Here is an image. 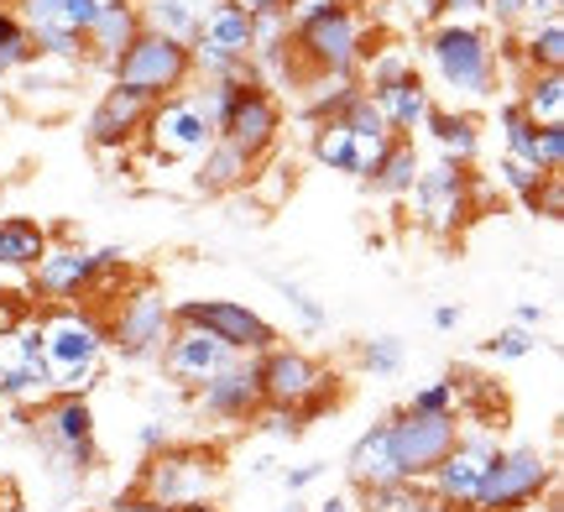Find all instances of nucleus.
Listing matches in <instances>:
<instances>
[{"mask_svg":"<svg viewBox=\"0 0 564 512\" xmlns=\"http://www.w3.org/2000/svg\"><path fill=\"white\" fill-rule=\"evenodd\" d=\"M518 110L539 126H564V74L560 68H528L518 89Z\"/></svg>","mask_w":564,"mask_h":512,"instance_id":"nucleus-27","label":"nucleus"},{"mask_svg":"<svg viewBox=\"0 0 564 512\" xmlns=\"http://www.w3.org/2000/svg\"><path fill=\"white\" fill-rule=\"evenodd\" d=\"M32 429H37L42 450L53 455L63 471H95L100 466V439H95V408H89V397L53 392L42 408H32Z\"/></svg>","mask_w":564,"mask_h":512,"instance_id":"nucleus-10","label":"nucleus"},{"mask_svg":"<svg viewBox=\"0 0 564 512\" xmlns=\"http://www.w3.org/2000/svg\"><path fill=\"white\" fill-rule=\"evenodd\" d=\"M497 429H502V424H497ZM497 429H465V424H460V434H455L449 455H444L440 466L423 476V492L440 497L444 508H455V512L470 508V497H476V487H481L486 466H491V455L502 450Z\"/></svg>","mask_w":564,"mask_h":512,"instance_id":"nucleus-15","label":"nucleus"},{"mask_svg":"<svg viewBox=\"0 0 564 512\" xmlns=\"http://www.w3.org/2000/svg\"><path fill=\"white\" fill-rule=\"evenodd\" d=\"M162 445H173V439H167V424H147V429H141V450L158 455Z\"/></svg>","mask_w":564,"mask_h":512,"instance_id":"nucleus-50","label":"nucleus"},{"mask_svg":"<svg viewBox=\"0 0 564 512\" xmlns=\"http://www.w3.org/2000/svg\"><path fill=\"white\" fill-rule=\"evenodd\" d=\"M173 512H225L220 502H188V508H173Z\"/></svg>","mask_w":564,"mask_h":512,"instance_id":"nucleus-55","label":"nucleus"},{"mask_svg":"<svg viewBox=\"0 0 564 512\" xmlns=\"http://www.w3.org/2000/svg\"><path fill=\"white\" fill-rule=\"evenodd\" d=\"M440 17H455V21H486V0H440Z\"/></svg>","mask_w":564,"mask_h":512,"instance_id":"nucleus-47","label":"nucleus"},{"mask_svg":"<svg viewBox=\"0 0 564 512\" xmlns=\"http://www.w3.org/2000/svg\"><path fill=\"white\" fill-rule=\"evenodd\" d=\"M141 37V11L137 0H110L100 17H95V26L84 32V63H95V68H116V58H121L126 47Z\"/></svg>","mask_w":564,"mask_h":512,"instance_id":"nucleus-21","label":"nucleus"},{"mask_svg":"<svg viewBox=\"0 0 564 512\" xmlns=\"http://www.w3.org/2000/svg\"><path fill=\"white\" fill-rule=\"evenodd\" d=\"M236 11H246V17H262V11H282V0H230Z\"/></svg>","mask_w":564,"mask_h":512,"instance_id":"nucleus-53","label":"nucleus"},{"mask_svg":"<svg viewBox=\"0 0 564 512\" xmlns=\"http://www.w3.org/2000/svg\"><path fill=\"white\" fill-rule=\"evenodd\" d=\"M497 131H502V152H507V157L539 163V126H533L523 110H518V100L497 105Z\"/></svg>","mask_w":564,"mask_h":512,"instance_id":"nucleus-33","label":"nucleus"},{"mask_svg":"<svg viewBox=\"0 0 564 512\" xmlns=\"http://www.w3.org/2000/svg\"><path fill=\"white\" fill-rule=\"evenodd\" d=\"M0 6H17V0H0Z\"/></svg>","mask_w":564,"mask_h":512,"instance_id":"nucleus-58","label":"nucleus"},{"mask_svg":"<svg viewBox=\"0 0 564 512\" xmlns=\"http://www.w3.org/2000/svg\"><path fill=\"white\" fill-rule=\"evenodd\" d=\"M481 350H486V356H497V361H528V356L539 350V329L507 325V329H497V335H491Z\"/></svg>","mask_w":564,"mask_h":512,"instance_id":"nucleus-39","label":"nucleus"},{"mask_svg":"<svg viewBox=\"0 0 564 512\" xmlns=\"http://www.w3.org/2000/svg\"><path fill=\"white\" fill-rule=\"evenodd\" d=\"M387 424V450H392V466L403 481H423V476L440 466L455 434H460V418L449 413H413V408H398L382 418Z\"/></svg>","mask_w":564,"mask_h":512,"instance_id":"nucleus-12","label":"nucleus"},{"mask_svg":"<svg viewBox=\"0 0 564 512\" xmlns=\"http://www.w3.org/2000/svg\"><path fill=\"white\" fill-rule=\"evenodd\" d=\"M116 512H173V508H158V502H147V497H126Z\"/></svg>","mask_w":564,"mask_h":512,"instance_id":"nucleus-54","label":"nucleus"},{"mask_svg":"<svg viewBox=\"0 0 564 512\" xmlns=\"http://www.w3.org/2000/svg\"><path fill=\"white\" fill-rule=\"evenodd\" d=\"M340 0H282V17H288V26L299 32V26H308V21H319L324 11H335Z\"/></svg>","mask_w":564,"mask_h":512,"instance_id":"nucleus-41","label":"nucleus"},{"mask_svg":"<svg viewBox=\"0 0 564 512\" xmlns=\"http://www.w3.org/2000/svg\"><path fill=\"white\" fill-rule=\"evenodd\" d=\"M423 58L440 89H449V100L460 110H476L497 95L502 84V47L486 32L481 21H455L440 17L423 32Z\"/></svg>","mask_w":564,"mask_h":512,"instance_id":"nucleus-1","label":"nucleus"},{"mask_svg":"<svg viewBox=\"0 0 564 512\" xmlns=\"http://www.w3.org/2000/svg\"><path fill=\"white\" fill-rule=\"evenodd\" d=\"M137 11H141V26H147V32L188 47V42L199 37L209 0H137Z\"/></svg>","mask_w":564,"mask_h":512,"instance_id":"nucleus-24","label":"nucleus"},{"mask_svg":"<svg viewBox=\"0 0 564 512\" xmlns=\"http://www.w3.org/2000/svg\"><path fill=\"white\" fill-rule=\"evenodd\" d=\"M105 319V346L121 361H158L167 335H173V298L162 293L152 277H131L121 287V298L100 314Z\"/></svg>","mask_w":564,"mask_h":512,"instance_id":"nucleus-4","label":"nucleus"},{"mask_svg":"<svg viewBox=\"0 0 564 512\" xmlns=\"http://www.w3.org/2000/svg\"><path fill=\"white\" fill-rule=\"evenodd\" d=\"M194 403H199L204 418L215 424H230L241 429L262 413V388H257V356H236L230 367H220L204 388H194Z\"/></svg>","mask_w":564,"mask_h":512,"instance_id":"nucleus-17","label":"nucleus"},{"mask_svg":"<svg viewBox=\"0 0 564 512\" xmlns=\"http://www.w3.org/2000/svg\"><path fill=\"white\" fill-rule=\"evenodd\" d=\"M356 361H361L366 377H398L408 367V346L398 335H377V340H361Z\"/></svg>","mask_w":564,"mask_h":512,"instance_id":"nucleus-36","label":"nucleus"},{"mask_svg":"<svg viewBox=\"0 0 564 512\" xmlns=\"http://www.w3.org/2000/svg\"><path fill=\"white\" fill-rule=\"evenodd\" d=\"M220 455L204 445H162L158 455H147L137 481V497L158 502V508H188V502H215L220 492Z\"/></svg>","mask_w":564,"mask_h":512,"instance_id":"nucleus-8","label":"nucleus"},{"mask_svg":"<svg viewBox=\"0 0 564 512\" xmlns=\"http://www.w3.org/2000/svg\"><path fill=\"white\" fill-rule=\"evenodd\" d=\"M533 215H544V220H560L564 215V178L554 173L544 188H539V199H533Z\"/></svg>","mask_w":564,"mask_h":512,"instance_id":"nucleus-44","label":"nucleus"},{"mask_svg":"<svg viewBox=\"0 0 564 512\" xmlns=\"http://www.w3.org/2000/svg\"><path fill=\"white\" fill-rule=\"evenodd\" d=\"M230 361H236V350L225 346V340H215V335L199 325H173V335H167V346H162V356H158L162 377L183 392L204 388V382H209L220 367H230Z\"/></svg>","mask_w":564,"mask_h":512,"instance_id":"nucleus-18","label":"nucleus"},{"mask_svg":"<svg viewBox=\"0 0 564 512\" xmlns=\"http://www.w3.org/2000/svg\"><path fill=\"white\" fill-rule=\"evenodd\" d=\"M554 487H560V471L539 445H502L465 512H528L554 497Z\"/></svg>","mask_w":564,"mask_h":512,"instance_id":"nucleus-7","label":"nucleus"},{"mask_svg":"<svg viewBox=\"0 0 564 512\" xmlns=\"http://www.w3.org/2000/svg\"><path fill=\"white\" fill-rule=\"evenodd\" d=\"M345 476H350V487L366 492V487H382V481H403L398 466H392V450H387V424L377 418L371 429L356 434V445L345 450Z\"/></svg>","mask_w":564,"mask_h":512,"instance_id":"nucleus-23","label":"nucleus"},{"mask_svg":"<svg viewBox=\"0 0 564 512\" xmlns=\"http://www.w3.org/2000/svg\"><path fill=\"white\" fill-rule=\"evenodd\" d=\"M47 247H53V230L47 226L26 220V215H6V220H0V266H11V272H32Z\"/></svg>","mask_w":564,"mask_h":512,"instance_id":"nucleus-28","label":"nucleus"},{"mask_svg":"<svg viewBox=\"0 0 564 512\" xmlns=\"http://www.w3.org/2000/svg\"><path fill=\"white\" fill-rule=\"evenodd\" d=\"M173 325H199L215 340L236 350V356H262L267 346H278V329L267 314H257L241 298H178L173 304Z\"/></svg>","mask_w":564,"mask_h":512,"instance_id":"nucleus-14","label":"nucleus"},{"mask_svg":"<svg viewBox=\"0 0 564 512\" xmlns=\"http://www.w3.org/2000/svg\"><path fill=\"white\" fill-rule=\"evenodd\" d=\"M533 512H564V502H560V497H544V502H539Z\"/></svg>","mask_w":564,"mask_h":512,"instance_id":"nucleus-56","label":"nucleus"},{"mask_svg":"<svg viewBox=\"0 0 564 512\" xmlns=\"http://www.w3.org/2000/svg\"><path fill=\"white\" fill-rule=\"evenodd\" d=\"M539 167L544 173H560L564 167V126H544L539 131Z\"/></svg>","mask_w":564,"mask_h":512,"instance_id":"nucleus-43","label":"nucleus"},{"mask_svg":"<svg viewBox=\"0 0 564 512\" xmlns=\"http://www.w3.org/2000/svg\"><path fill=\"white\" fill-rule=\"evenodd\" d=\"M215 142V121L204 116V105L183 89L167 100H152L147 126H141V146L158 157V163H199Z\"/></svg>","mask_w":564,"mask_h":512,"instance_id":"nucleus-11","label":"nucleus"},{"mask_svg":"<svg viewBox=\"0 0 564 512\" xmlns=\"http://www.w3.org/2000/svg\"><path fill=\"white\" fill-rule=\"evenodd\" d=\"M110 84L137 89L147 100H167V95H183L194 84V58H188V47H178V42H167L141 26V37L110 68Z\"/></svg>","mask_w":564,"mask_h":512,"instance_id":"nucleus-9","label":"nucleus"},{"mask_svg":"<svg viewBox=\"0 0 564 512\" xmlns=\"http://www.w3.org/2000/svg\"><path fill=\"white\" fill-rule=\"evenodd\" d=\"M251 424H262V429H267V434H278V439H299V434H303L299 413H288V408H267V403H262V413H257Z\"/></svg>","mask_w":564,"mask_h":512,"instance_id":"nucleus-42","label":"nucleus"},{"mask_svg":"<svg viewBox=\"0 0 564 512\" xmlns=\"http://www.w3.org/2000/svg\"><path fill=\"white\" fill-rule=\"evenodd\" d=\"M423 167V152L413 137H392V146L382 152V163H377V173L366 178V184L377 188L382 199H408V188H413V178H419Z\"/></svg>","mask_w":564,"mask_h":512,"instance_id":"nucleus-29","label":"nucleus"},{"mask_svg":"<svg viewBox=\"0 0 564 512\" xmlns=\"http://www.w3.org/2000/svg\"><path fill=\"white\" fill-rule=\"evenodd\" d=\"M257 388L267 408L299 413L303 429L340 403V377L303 346H267L257 356Z\"/></svg>","mask_w":564,"mask_h":512,"instance_id":"nucleus-3","label":"nucleus"},{"mask_svg":"<svg viewBox=\"0 0 564 512\" xmlns=\"http://www.w3.org/2000/svg\"><path fill=\"white\" fill-rule=\"evenodd\" d=\"M324 476V460H308V466H293V471H282V487H288V497H299L308 492L314 481Z\"/></svg>","mask_w":564,"mask_h":512,"instance_id":"nucleus-46","label":"nucleus"},{"mask_svg":"<svg viewBox=\"0 0 564 512\" xmlns=\"http://www.w3.org/2000/svg\"><path fill=\"white\" fill-rule=\"evenodd\" d=\"M518 37V53L512 58L528 68H564V17L554 21H539V26H528V32H512Z\"/></svg>","mask_w":564,"mask_h":512,"instance_id":"nucleus-30","label":"nucleus"},{"mask_svg":"<svg viewBox=\"0 0 564 512\" xmlns=\"http://www.w3.org/2000/svg\"><path fill=\"white\" fill-rule=\"evenodd\" d=\"M403 408H413V413H449V418H460V408H465V388L455 382V377H440V382H423L413 397H408Z\"/></svg>","mask_w":564,"mask_h":512,"instance_id":"nucleus-38","label":"nucleus"},{"mask_svg":"<svg viewBox=\"0 0 564 512\" xmlns=\"http://www.w3.org/2000/svg\"><path fill=\"white\" fill-rule=\"evenodd\" d=\"M512 325H523V329H544V304H533V298H523V304H518V314H512Z\"/></svg>","mask_w":564,"mask_h":512,"instance_id":"nucleus-49","label":"nucleus"},{"mask_svg":"<svg viewBox=\"0 0 564 512\" xmlns=\"http://www.w3.org/2000/svg\"><path fill=\"white\" fill-rule=\"evenodd\" d=\"M314 512H361V508H356V497H350V492H329Z\"/></svg>","mask_w":564,"mask_h":512,"instance_id":"nucleus-51","label":"nucleus"},{"mask_svg":"<svg viewBox=\"0 0 564 512\" xmlns=\"http://www.w3.org/2000/svg\"><path fill=\"white\" fill-rule=\"evenodd\" d=\"M267 283L278 287V298H282L288 308H293V314H299V325L308 329V335H319V329L329 325V314H324V304L314 298V293H308V287H299L293 277H282V272H267Z\"/></svg>","mask_w":564,"mask_h":512,"instance_id":"nucleus-35","label":"nucleus"},{"mask_svg":"<svg viewBox=\"0 0 564 512\" xmlns=\"http://www.w3.org/2000/svg\"><path fill=\"white\" fill-rule=\"evenodd\" d=\"M147 110L152 100L137 95V89H121V84H110L100 95V105L89 110V126H84V137L95 152H126V146L141 142V126H147Z\"/></svg>","mask_w":564,"mask_h":512,"instance_id":"nucleus-19","label":"nucleus"},{"mask_svg":"<svg viewBox=\"0 0 564 512\" xmlns=\"http://www.w3.org/2000/svg\"><path fill=\"white\" fill-rule=\"evenodd\" d=\"M251 173H257V163L246 157L241 146H230V142L215 137L209 152L194 163V188H199V194H230V188H246Z\"/></svg>","mask_w":564,"mask_h":512,"instance_id":"nucleus-25","label":"nucleus"},{"mask_svg":"<svg viewBox=\"0 0 564 512\" xmlns=\"http://www.w3.org/2000/svg\"><path fill=\"white\" fill-rule=\"evenodd\" d=\"M423 131L434 137L440 163L476 167V157H481V116H476V110H460V105H434V116H429Z\"/></svg>","mask_w":564,"mask_h":512,"instance_id":"nucleus-22","label":"nucleus"},{"mask_svg":"<svg viewBox=\"0 0 564 512\" xmlns=\"http://www.w3.org/2000/svg\"><path fill=\"white\" fill-rule=\"evenodd\" d=\"M371 100H377V110H382V121L392 126V137H419L423 126H429V116H434L440 95L429 89L423 74H408V79H398V84L371 89Z\"/></svg>","mask_w":564,"mask_h":512,"instance_id":"nucleus-20","label":"nucleus"},{"mask_svg":"<svg viewBox=\"0 0 564 512\" xmlns=\"http://www.w3.org/2000/svg\"><path fill=\"white\" fill-rule=\"evenodd\" d=\"M47 397H53V388H47V367H42V325L37 308H32L17 329L0 335V403L32 413Z\"/></svg>","mask_w":564,"mask_h":512,"instance_id":"nucleus-13","label":"nucleus"},{"mask_svg":"<svg viewBox=\"0 0 564 512\" xmlns=\"http://www.w3.org/2000/svg\"><path fill=\"white\" fill-rule=\"evenodd\" d=\"M32 58H37V53H32V42H26V32H21L17 11L0 6V79H6V74H21Z\"/></svg>","mask_w":564,"mask_h":512,"instance_id":"nucleus-37","label":"nucleus"},{"mask_svg":"<svg viewBox=\"0 0 564 512\" xmlns=\"http://www.w3.org/2000/svg\"><path fill=\"white\" fill-rule=\"evenodd\" d=\"M523 6L528 0H486V17L497 21V26H512V21L523 17Z\"/></svg>","mask_w":564,"mask_h":512,"instance_id":"nucleus-48","label":"nucleus"},{"mask_svg":"<svg viewBox=\"0 0 564 512\" xmlns=\"http://www.w3.org/2000/svg\"><path fill=\"white\" fill-rule=\"evenodd\" d=\"M288 184H293V178H288V167H262V173H251V178H246V188H251L262 205H278Z\"/></svg>","mask_w":564,"mask_h":512,"instance_id":"nucleus-40","label":"nucleus"},{"mask_svg":"<svg viewBox=\"0 0 564 512\" xmlns=\"http://www.w3.org/2000/svg\"><path fill=\"white\" fill-rule=\"evenodd\" d=\"M361 512H423L429 508V492H423V481H382V487H366Z\"/></svg>","mask_w":564,"mask_h":512,"instance_id":"nucleus-34","label":"nucleus"},{"mask_svg":"<svg viewBox=\"0 0 564 512\" xmlns=\"http://www.w3.org/2000/svg\"><path fill=\"white\" fill-rule=\"evenodd\" d=\"M455 325H460V304H440V308H434V329H444V335H449Z\"/></svg>","mask_w":564,"mask_h":512,"instance_id":"nucleus-52","label":"nucleus"},{"mask_svg":"<svg viewBox=\"0 0 564 512\" xmlns=\"http://www.w3.org/2000/svg\"><path fill=\"white\" fill-rule=\"evenodd\" d=\"M42 325V367H47V388L89 397L100 388L110 346H105V319L84 304H53L37 308Z\"/></svg>","mask_w":564,"mask_h":512,"instance_id":"nucleus-2","label":"nucleus"},{"mask_svg":"<svg viewBox=\"0 0 564 512\" xmlns=\"http://www.w3.org/2000/svg\"><path fill=\"white\" fill-rule=\"evenodd\" d=\"M554 173H544L539 163H523V157H497V188H502L507 199H518L523 209H533V199H539V188L549 184Z\"/></svg>","mask_w":564,"mask_h":512,"instance_id":"nucleus-32","label":"nucleus"},{"mask_svg":"<svg viewBox=\"0 0 564 512\" xmlns=\"http://www.w3.org/2000/svg\"><path fill=\"white\" fill-rule=\"evenodd\" d=\"M408 74H419V47L413 42H371L361 63H356V79H361L366 95L382 89V84L408 79Z\"/></svg>","mask_w":564,"mask_h":512,"instance_id":"nucleus-26","label":"nucleus"},{"mask_svg":"<svg viewBox=\"0 0 564 512\" xmlns=\"http://www.w3.org/2000/svg\"><path fill=\"white\" fill-rule=\"evenodd\" d=\"M408 205H413V220H419L429 236H460L486 205V184L470 173V167H455V163H423L413 188H408Z\"/></svg>","mask_w":564,"mask_h":512,"instance_id":"nucleus-6","label":"nucleus"},{"mask_svg":"<svg viewBox=\"0 0 564 512\" xmlns=\"http://www.w3.org/2000/svg\"><path fill=\"white\" fill-rule=\"evenodd\" d=\"M308 157L329 173H350V126L340 116H329V121H314L308 131Z\"/></svg>","mask_w":564,"mask_h":512,"instance_id":"nucleus-31","label":"nucleus"},{"mask_svg":"<svg viewBox=\"0 0 564 512\" xmlns=\"http://www.w3.org/2000/svg\"><path fill=\"white\" fill-rule=\"evenodd\" d=\"M371 37H377V17H366L361 0H340L335 11L293 32V63L299 74H356Z\"/></svg>","mask_w":564,"mask_h":512,"instance_id":"nucleus-5","label":"nucleus"},{"mask_svg":"<svg viewBox=\"0 0 564 512\" xmlns=\"http://www.w3.org/2000/svg\"><path fill=\"white\" fill-rule=\"evenodd\" d=\"M26 314H32V293H0V335L17 329Z\"/></svg>","mask_w":564,"mask_h":512,"instance_id":"nucleus-45","label":"nucleus"},{"mask_svg":"<svg viewBox=\"0 0 564 512\" xmlns=\"http://www.w3.org/2000/svg\"><path fill=\"white\" fill-rule=\"evenodd\" d=\"M282 512H308V508H303L299 497H288V508H282Z\"/></svg>","mask_w":564,"mask_h":512,"instance_id":"nucleus-57","label":"nucleus"},{"mask_svg":"<svg viewBox=\"0 0 564 512\" xmlns=\"http://www.w3.org/2000/svg\"><path fill=\"white\" fill-rule=\"evenodd\" d=\"M215 137L230 146H241L251 163H262L267 152L278 146L282 137V100L278 89H267V84H236L230 89V105H225L220 126H215Z\"/></svg>","mask_w":564,"mask_h":512,"instance_id":"nucleus-16","label":"nucleus"}]
</instances>
